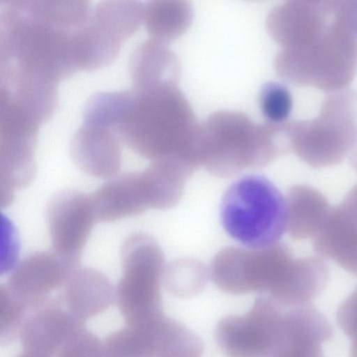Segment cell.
<instances>
[{
  "instance_id": "obj_29",
  "label": "cell",
  "mask_w": 357,
  "mask_h": 357,
  "mask_svg": "<svg viewBox=\"0 0 357 357\" xmlns=\"http://www.w3.org/2000/svg\"><path fill=\"white\" fill-rule=\"evenodd\" d=\"M287 2L303 4L319 8L331 16L337 7L340 0H286Z\"/></svg>"
},
{
  "instance_id": "obj_26",
  "label": "cell",
  "mask_w": 357,
  "mask_h": 357,
  "mask_svg": "<svg viewBox=\"0 0 357 357\" xmlns=\"http://www.w3.org/2000/svg\"><path fill=\"white\" fill-rule=\"evenodd\" d=\"M0 343L7 345L19 338L22 324L31 309L4 284L0 287Z\"/></svg>"
},
{
  "instance_id": "obj_27",
  "label": "cell",
  "mask_w": 357,
  "mask_h": 357,
  "mask_svg": "<svg viewBox=\"0 0 357 357\" xmlns=\"http://www.w3.org/2000/svg\"><path fill=\"white\" fill-rule=\"evenodd\" d=\"M335 318L338 327L350 340V356L357 357V285L338 306Z\"/></svg>"
},
{
  "instance_id": "obj_6",
  "label": "cell",
  "mask_w": 357,
  "mask_h": 357,
  "mask_svg": "<svg viewBox=\"0 0 357 357\" xmlns=\"http://www.w3.org/2000/svg\"><path fill=\"white\" fill-rule=\"evenodd\" d=\"M220 215L227 234L250 248L278 243L287 229L285 197L259 175L234 182L222 197Z\"/></svg>"
},
{
  "instance_id": "obj_20",
  "label": "cell",
  "mask_w": 357,
  "mask_h": 357,
  "mask_svg": "<svg viewBox=\"0 0 357 357\" xmlns=\"http://www.w3.org/2000/svg\"><path fill=\"white\" fill-rule=\"evenodd\" d=\"M91 195L98 222H109L136 216L148 209L138 171L118 174Z\"/></svg>"
},
{
  "instance_id": "obj_3",
  "label": "cell",
  "mask_w": 357,
  "mask_h": 357,
  "mask_svg": "<svg viewBox=\"0 0 357 357\" xmlns=\"http://www.w3.org/2000/svg\"><path fill=\"white\" fill-rule=\"evenodd\" d=\"M288 122L259 124L241 112H215L199 125L197 148L200 166L223 178L265 167L290 151Z\"/></svg>"
},
{
  "instance_id": "obj_16",
  "label": "cell",
  "mask_w": 357,
  "mask_h": 357,
  "mask_svg": "<svg viewBox=\"0 0 357 357\" xmlns=\"http://www.w3.org/2000/svg\"><path fill=\"white\" fill-rule=\"evenodd\" d=\"M312 248L316 255L357 277V215L342 203L331 207Z\"/></svg>"
},
{
  "instance_id": "obj_22",
  "label": "cell",
  "mask_w": 357,
  "mask_h": 357,
  "mask_svg": "<svg viewBox=\"0 0 357 357\" xmlns=\"http://www.w3.org/2000/svg\"><path fill=\"white\" fill-rule=\"evenodd\" d=\"M129 66L133 87L178 83L181 68L178 58L166 44L153 39L143 42L134 50Z\"/></svg>"
},
{
  "instance_id": "obj_12",
  "label": "cell",
  "mask_w": 357,
  "mask_h": 357,
  "mask_svg": "<svg viewBox=\"0 0 357 357\" xmlns=\"http://www.w3.org/2000/svg\"><path fill=\"white\" fill-rule=\"evenodd\" d=\"M45 220L52 250L80 259L96 222L91 195L76 190L57 192L47 204Z\"/></svg>"
},
{
  "instance_id": "obj_17",
  "label": "cell",
  "mask_w": 357,
  "mask_h": 357,
  "mask_svg": "<svg viewBox=\"0 0 357 357\" xmlns=\"http://www.w3.org/2000/svg\"><path fill=\"white\" fill-rule=\"evenodd\" d=\"M59 296L66 308L86 321L102 313L114 303L116 290L102 272L78 266L68 276Z\"/></svg>"
},
{
  "instance_id": "obj_13",
  "label": "cell",
  "mask_w": 357,
  "mask_h": 357,
  "mask_svg": "<svg viewBox=\"0 0 357 357\" xmlns=\"http://www.w3.org/2000/svg\"><path fill=\"white\" fill-rule=\"evenodd\" d=\"M79 262L53 250L32 252L16 265L5 285L31 310L52 298Z\"/></svg>"
},
{
  "instance_id": "obj_23",
  "label": "cell",
  "mask_w": 357,
  "mask_h": 357,
  "mask_svg": "<svg viewBox=\"0 0 357 357\" xmlns=\"http://www.w3.org/2000/svg\"><path fill=\"white\" fill-rule=\"evenodd\" d=\"M192 17L190 0H147L144 4L146 29L153 40L164 44L184 34Z\"/></svg>"
},
{
  "instance_id": "obj_8",
  "label": "cell",
  "mask_w": 357,
  "mask_h": 357,
  "mask_svg": "<svg viewBox=\"0 0 357 357\" xmlns=\"http://www.w3.org/2000/svg\"><path fill=\"white\" fill-rule=\"evenodd\" d=\"M248 248L231 246L219 251L211 264V279L219 289L229 294L258 291L268 295L280 284L295 257L283 243Z\"/></svg>"
},
{
  "instance_id": "obj_25",
  "label": "cell",
  "mask_w": 357,
  "mask_h": 357,
  "mask_svg": "<svg viewBox=\"0 0 357 357\" xmlns=\"http://www.w3.org/2000/svg\"><path fill=\"white\" fill-rule=\"evenodd\" d=\"M259 103L267 123L282 125L288 122L293 100L290 91L284 84L275 82L264 84L260 91Z\"/></svg>"
},
{
  "instance_id": "obj_9",
  "label": "cell",
  "mask_w": 357,
  "mask_h": 357,
  "mask_svg": "<svg viewBox=\"0 0 357 357\" xmlns=\"http://www.w3.org/2000/svg\"><path fill=\"white\" fill-rule=\"evenodd\" d=\"M19 340L22 357H73L89 355L95 337L59 296L30 310Z\"/></svg>"
},
{
  "instance_id": "obj_5",
  "label": "cell",
  "mask_w": 357,
  "mask_h": 357,
  "mask_svg": "<svg viewBox=\"0 0 357 357\" xmlns=\"http://www.w3.org/2000/svg\"><path fill=\"white\" fill-rule=\"evenodd\" d=\"M287 135L289 150L308 166L342 163L357 144V91L328 93L317 116L289 121Z\"/></svg>"
},
{
  "instance_id": "obj_14",
  "label": "cell",
  "mask_w": 357,
  "mask_h": 357,
  "mask_svg": "<svg viewBox=\"0 0 357 357\" xmlns=\"http://www.w3.org/2000/svg\"><path fill=\"white\" fill-rule=\"evenodd\" d=\"M70 150L75 165L88 175L109 179L119 174L121 144L107 127L83 122L72 138Z\"/></svg>"
},
{
  "instance_id": "obj_28",
  "label": "cell",
  "mask_w": 357,
  "mask_h": 357,
  "mask_svg": "<svg viewBox=\"0 0 357 357\" xmlns=\"http://www.w3.org/2000/svg\"><path fill=\"white\" fill-rule=\"evenodd\" d=\"M332 20L357 38V0H340Z\"/></svg>"
},
{
  "instance_id": "obj_15",
  "label": "cell",
  "mask_w": 357,
  "mask_h": 357,
  "mask_svg": "<svg viewBox=\"0 0 357 357\" xmlns=\"http://www.w3.org/2000/svg\"><path fill=\"white\" fill-rule=\"evenodd\" d=\"M333 335L330 322L311 303L284 307L282 357H321L323 344Z\"/></svg>"
},
{
  "instance_id": "obj_30",
  "label": "cell",
  "mask_w": 357,
  "mask_h": 357,
  "mask_svg": "<svg viewBox=\"0 0 357 357\" xmlns=\"http://www.w3.org/2000/svg\"><path fill=\"white\" fill-rule=\"evenodd\" d=\"M341 203L357 215V183L347 193Z\"/></svg>"
},
{
  "instance_id": "obj_1",
  "label": "cell",
  "mask_w": 357,
  "mask_h": 357,
  "mask_svg": "<svg viewBox=\"0 0 357 357\" xmlns=\"http://www.w3.org/2000/svg\"><path fill=\"white\" fill-rule=\"evenodd\" d=\"M199 125L178 84L163 83L129 89L119 117L108 128L121 146L151 162L176 160L198 169Z\"/></svg>"
},
{
  "instance_id": "obj_24",
  "label": "cell",
  "mask_w": 357,
  "mask_h": 357,
  "mask_svg": "<svg viewBox=\"0 0 357 357\" xmlns=\"http://www.w3.org/2000/svg\"><path fill=\"white\" fill-rule=\"evenodd\" d=\"M208 272L197 260L188 258L172 261L165 268L163 281L172 294L188 298L202 291L207 282Z\"/></svg>"
},
{
  "instance_id": "obj_7",
  "label": "cell",
  "mask_w": 357,
  "mask_h": 357,
  "mask_svg": "<svg viewBox=\"0 0 357 357\" xmlns=\"http://www.w3.org/2000/svg\"><path fill=\"white\" fill-rule=\"evenodd\" d=\"M121 258L123 272L116 301L125 324H141L164 314L165 258L158 242L145 233L131 234L123 243Z\"/></svg>"
},
{
  "instance_id": "obj_4",
  "label": "cell",
  "mask_w": 357,
  "mask_h": 357,
  "mask_svg": "<svg viewBox=\"0 0 357 357\" xmlns=\"http://www.w3.org/2000/svg\"><path fill=\"white\" fill-rule=\"evenodd\" d=\"M273 66L289 84L328 93L340 91L349 88L357 73V38L331 20L310 42L282 47Z\"/></svg>"
},
{
  "instance_id": "obj_31",
  "label": "cell",
  "mask_w": 357,
  "mask_h": 357,
  "mask_svg": "<svg viewBox=\"0 0 357 357\" xmlns=\"http://www.w3.org/2000/svg\"><path fill=\"white\" fill-rule=\"evenodd\" d=\"M349 164L352 168L357 172V144L355 145L351 152L348 156Z\"/></svg>"
},
{
  "instance_id": "obj_11",
  "label": "cell",
  "mask_w": 357,
  "mask_h": 357,
  "mask_svg": "<svg viewBox=\"0 0 357 357\" xmlns=\"http://www.w3.org/2000/svg\"><path fill=\"white\" fill-rule=\"evenodd\" d=\"M103 345L105 356L117 357H191L203 351L198 336L164 314L141 324H125L109 334Z\"/></svg>"
},
{
  "instance_id": "obj_19",
  "label": "cell",
  "mask_w": 357,
  "mask_h": 357,
  "mask_svg": "<svg viewBox=\"0 0 357 357\" xmlns=\"http://www.w3.org/2000/svg\"><path fill=\"white\" fill-rule=\"evenodd\" d=\"M324 259L317 255L295 257L281 283L268 296L283 307L310 303L323 292L329 280Z\"/></svg>"
},
{
  "instance_id": "obj_2",
  "label": "cell",
  "mask_w": 357,
  "mask_h": 357,
  "mask_svg": "<svg viewBox=\"0 0 357 357\" xmlns=\"http://www.w3.org/2000/svg\"><path fill=\"white\" fill-rule=\"evenodd\" d=\"M75 29L59 27L3 8L0 15V77L57 86L78 71Z\"/></svg>"
},
{
  "instance_id": "obj_10",
  "label": "cell",
  "mask_w": 357,
  "mask_h": 357,
  "mask_svg": "<svg viewBox=\"0 0 357 357\" xmlns=\"http://www.w3.org/2000/svg\"><path fill=\"white\" fill-rule=\"evenodd\" d=\"M284 333V307L261 295L246 313L220 319L215 335L229 356L281 357Z\"/></svg>"
},
{
  "instance_id": "obj_21",
  "label": "cell",
  "mask_w": 357,
  "mask_h": 357,
  "mask_svg": "<svg viewBox=\"0 0 357 357\" xmlns=\"http://www.w3.org/2000/svg\"><path fill=\"white\" fill-rule=\"evenodd\" d=\"M285 202L287 229L294 239L313 238L331 208L328 199L319 190L306 184L291 186Z\"/></svg>"
},
{
  "instance_id": "obj_18",
  "label": "cell",
  "mask_w": 357,
  "mask_h": 357,
  "mask_svg": "<svg viewBox=\"0 0 357 357\" xmlns=\"http://www.w3.org/2000/svg\"><path fill=\"white\" fill-rule=\"evenodd\" d=\"M324 11L309 6L287 2L268 13L266 27L270 36L282 47L305 44L317 37L331 21Z\"/></svg>"
}]
</instances>
